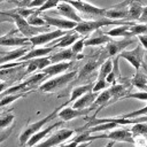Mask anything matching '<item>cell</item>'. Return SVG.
Instances as JSON below:
<instances>
[{
  "mask_svg": "<svg viewBox=\"0 0 147 147\" xmlns=\"http://www.w3.org/2000/svg\"><path fill=\"white\" fill-rule=\"evenodd\" d=\"M125 24L132 25L133 22L123 21V20H111V18L102 16V17H99V18L93 20V21H82L80 23H77V25L74 30L77 33H79L80 36H85V34H88L91 32L98 31L100 28H103L107 25H125Z\"/></svg>",
  "mask_w": 147,
  "mask_h": 147,
  "instance_id": "1",
  "label": "cell"
},
{
  "mask_svg": "<svg viewBox=\"0 0 147 147\" xmlns=\"http://www.w3.org/2000/svg\"><path fill=\"white\" fill-rule=\"evenodd\" d=\"M68 103H69V101H67V102L62 103L61 106L56 107V108H55L51 114H48L46 117L41 118L40 121H37V122H34V123L29 124V125L23 130V132L20 134V138H18L20 144H21V145H25V144L28 142V140H29V139H30V138H31L36 132H38L39 130H41V129H42V126H44V125H46L47 123H49L52 119H54L55 117H57V113H59L63 107H65Z\"/></svg>",
  "mask_w": 147,
  "mask_h": 147,
  "instance_id": "2",
  "label": "cell"
},
{
  "mask_svg": "<svg viewBox=\"0 0 147 147\" xmlns=\"http://www.w3.org/2000/svg\"><path fill=\"white\" fill-rule=\"evenodd\" d=\"M78 74L77 70H74L71 72H67L60 76H56L54 78H51L46 82H44L40 86H39V91L44 92V93H53L54 91L65 86L67 84H69Z\"/></svg>",
  "mask_w": 147,
  "mask_h": 147,
  "instance_id": "3",
  "label": "cell"
},
{
  "mask_svg": "<svg viewBox=\"0 0 147 147\" xmlns=\"http://www.w3.org/2000/svg\"><path fill=\"white\" fill-rule=\"evenodd\" d=\"M0 15H5V16H8L11 18V21L15 23L17 30L26 38H30V37H33L36 34H39L42 32L41 28H38V26H32L28 23V21L22 17L21 15H18L16 11H8V13H0Z\"/></svg>",
  "mask_w": 147,
  "mask_h": 147,
  "instance_id": "4",
  "label": "cell"
},
{
  "mask_svg": "<svg viewBox=\"0 0 147 147\" xmlns=\"http://www.w3.org/2000/svg\"><path fill=\"white\" fill-rule=\"evenodd\" d=\"M75 132H76V130L61 129V130L56 131L54 134H52L49 138H47L46 140H44L42 142L36 144L32 147H54L56 145H60V144L64 142L65 140H69L75 134Z\"/></svg>",
  "mask_w": 147,
  "mask_h": 147,
  "instance_id": "5",
  "label": "cell"
},
{
  "mask_svg": "<svg viewBox=\"0 0 147 147\" xmlns=\"http://www.w3.org/2000/svg\"><path fill=\"white\" fill-rule=\"evenodd\" d=\"M65 1L69 2L79 13H83L86 15H92V16H99V17L105 16L106 8L96 7L85 0H65Z\"/></svg>",
  "mask_w": 147,
  "mask_h": 147,
  "instance_id": "6",
  "label": "cell"
},
{
  "mask_svg": "<svg viewBox=\"0 0 147 147\" xmlns=\"http://www.w3.org/2000/svg\"><path fill=\"white\" fill-rule=\"evenodd\" d=\"M68 31L64 30H59L56 29L55 31H49V32H41L39 34H36L33 37L29 38V42L31 44V47H37V46H42L46 44H49L52 40L59 39L63 36H65Z\"/></svg>",
  "mask_w": 147,
  "mask_h": 147,
  "instance_id": "7",
  "label": "cell"
},
{
  "mask_svg": "<svg viewBox=\"0 0 147 147\" xmlns=\"http://www.w3.org/2000/svg\"><path fill=\"white\" fill-rule=\"evenodd\" d=\"M144 55H145V49L142 48V46H137L131 51H122L121 53H118L117 56L126 60L138 71L142 64Z\"/></svg>",
  "mask_w": 147,
  "mask_h": 147,
  "instance_id": "8",
  "label": "cell"
},
{
  "mask_svg": "<svg viewBox=\"0 0 147 147\" xmlns=\"http://www.w3.org/2000/svg\"><path fill=\"white\" fill-rule=\"evenodd\" d=\"M99 138H107L109 140H113L115 142H130V144H134V137L131 132V130L127 129H118V130H114L111 132H109L108 134H100V136H94V139H99Z\"/></svg>",
  "mask_w": 147,
  "mask_h": 147,
  "instance_id": "9",
  "label": "cell"
},
{
  "mask_svg": "<svg viewBox=\"0 0 147 147\" xmlns=\"http://www.w3.org/2000/svg\"><path fill=\"white\" fill-rule=\"evenodd\" d=\"M127 3H129V0H125L118 5L113 6L111 8H106L105 17H108L111 20L127 21Z\"/></svg>",
  "mask_w": 147,
  "mask_h": 147,
  "instance_id": "10",
  "label": "cell"
},
{
  "mask_svg": "<svg viewBox=\"0 0 147 147\" xmlns=\"http://www.w3.org/2000/svg\"><path fill=\"white\" fill-rule=\"evenodd\" d=\"M42 18L45 20V22L47 23L48 26H55L59 30H64V31H69V30H74L77 25L76 22L67 20V18H59V17H53L49 15H42Z\"/></svg>",
  "mask_w": 147,
  "mask_h": 147,
  "instance_id": "11",
  "label": "cell"
},
{
  "mask_svg": "<svg viewBox=\"0 0 147 147\" xmlns=\"http://www.w3.org/2000/svg\"><path fill=\"white\" fill-rule=\"evenodd\" d=\"M93 107H88V108H84V109H75L72 107H63L59 113H57V117L61 118V121L63 122H67V121H70V119H75L77 117H80V116H85L87 115L91 110H92Z\"/></svg>",
  "mask_w": 147,
  "mask_h": 147,
  "instance_id": "12",
  "label": "cell"
},
{
  "mask_svg": "<svg viewBox=\"0 0 147 147\" xmlns=\"http://www.w3.org/2000/svg\"><path fill=\"white\" fill-rule=\"evenodd\" d=\"M56 11L63 16L64 18L67 20H70V21H74L76 23H80L83 21V18L78 15V11L67 1H62L60 2L57 6H56Z\"/></svg>",
  "mask_w": 147,
  "mask_h": 147,
  "instance_id": "13",
  "label": "cell"
},
{
  "mask_svg": "<svg viewBox=\"0 0 147 147\" xmlns=\"http://www.w3.org/2000/svg\"><path fill=\"white\" fill-rule=\"evenodd\" d=\"M15 31H11L5 36L0 37V46L5 47H26L29 38L26 37H16L14 36Z\"/></svg>",
  "mask_w": 147,
  "mask_h": 147,
  "instance_id": "14",
  "label": "cell"
},
{
  "mask_svg": "<svg viewBox=\"0 0 147 147\" xmlns=\"http://www.w3.org/2000/svg\"><path fill=\"white\" fill-rule=\"evenodd\" d=\"M131 44H133V39H131V38H125L124 40H121V41H111L110 40L108 44H106V52L108 53L109 56L118 55V53L124 51L125 47Z\"/></svg>",
  "mask_w": 147,
  "mask_h": 147,
  "instance_id": "15",
  "label": "cell"
},
{
  "mask_svg": "<svg viewBox=\"0 0 147 147\" xmlns=\"http://www.w3.org/2000/svg\"><path fill=\"white\" fill-rule=\"evenodd\" d=\"M63 124V121H60V122H56V123H54V124H52V125H49V126H47L46 129H41V130H39L38 132H36L29 140H28V142L25 144L28 147H32V146H34L36 144H38L40 140H42L51 131H53L54 129H56V127H59V126H61Z\"/></svg>",
  "mask_w": 147,
  "mask_h": 147,
  "instance_id": "16",
  "label": "cell"
},
{
  "mask_svg": "<svg viewBox=\"0 0 147 147\" xmlns=\"http://www.w3.org/2000/svg\"><path fill=\"white\" fill-rule=\"evenodd\" d=\"M55 49L54 46H49V47H33L31 51H28L26 54H24L18 62H23V61H28L34 57H41V56H47L48 54H51L53 51Z\"/></svg>",
  "mask_w": 147,
  "mask_h": 147,
  "instance_id": "17",
  "label": "cell"
},
{
  "mask_svg": "<svg viewBox=\"0 0 147 147\" xmlns=\"http://www.w3.org/2000/svg\"><path fill=\"white\" fill-rule=\"evenodd\" d=\"M49 64H51V61L48 56H41V57H34V59L28 60V68L25 74H32L36 70H42Z\"/></svg>",
  "mask_w": 147,
  "mask_h": 147,
  "instance_id": "18",
  "label": "cell"
},
{
  "mask_svg": "<svg viewBox=\"0 0 147 147\" xmlns=\"http://www.w3.org/2000/svg\"><path fill=\"white\" fill-rule=\"evenodd\" d=\"M26 53H28V47H18L10 52L0 53V64L8 63V62H11L15 60H20Z\"/></svg>",
  "mask_w": 147,
  "mask_h": 147,
  "instance_id": "19",
  "label": "cell"
},
{
  "mask_svg": "<svg viewBox=\"0 0 147 147\" xmlns=\"http://www.w3.org/2000/svg\"><path fill=\"white\" fill-rule=\"evenodd\" d=\"M70 65H71V62H68V61L51 63L49 65H47L46 68L42 69V72L46 74V76H55V75L62 74L65 70H68L70 68Z\"/></svg>",
  "mask_w": 147,
  "mask_h": 147,
  "instance_id": "20",
  "label": "cell"
},
{
  "mask_svg": "<svg viewBox=\"0 0 147 147\" xmlns=\"http://www.w3.org/2000/svg\"><path fill=\"white\" fill-rule=\"evenodd\" d=\"M144 6L141 5L140 1L138 0H129L127 3V21L133 22V21H138L141 11H142Z\"/></svg>",
  "mask_w": 147,
  "mask_h": 147,
  "instance_id": "21",
  "label": "cell"
},
{
  "mask_svg": "<svg viewBox=\"0 0 147 147\" xmlns=\"http://www.w3.org/2000/svg\"><path fill=\"white\" fill-rule=\"evenodd\" d=\"M96 95H98V93H94V92H92V91L85 93L84 95H82L80 98H78V99L74 102L72 108H75V109H84V108L91 107V106L93 105V102H94Z\"/></svg>",
  "mask_w": 147,
  "mask_h": 147,
  "instance_id": "22",
  "label": "cell"
},
{
  "mask_svg": "<svg viewBox=\"0 0 147 147\" xmlns=\"http://www.w3.org/2000/svg\"><path fill=\"white\" fill-rule=\"evenodd\" d=\"M51 63H57V62H63V61H71L72 59L76 57V54L71 51V48H62L61 51L52 54L48 56Z\"/></svg>",
  "mask_w": 147,
  "mask_h": 147,
  "instance_id": "23",
  "label": "cell"
},
{
  "mask_svg": "<svg viewBox=\"0 0 147 147\" xmlns=\"http://www.w3.org/2000/svg\"><path fill=\"white\" fill-rule=\"evenodd\" d=\"M101 63V57H93V59H90L85 64L84 67L80 69L79 74H78V79H83L85 78L86 76H88L90 74H92L98 67L99 64Z\"/></svg>",
  "mask_w": 147,
  "mask_h": 147,
  "instance_id": "24",
  "label": "cell"
},
{
  "mask_svg": "<svg viewBox=\"0 0 147 147\" xmlns=\"http://www.w3.org/2000/svg\"><path fill=\"white\" fill-rule=\"evenodd\" d=\"M111 40V37L107 36L106 33H100L99 36H92L84 40V46H102L108 44Z\"/></svg>",
  "mask_w": 147,
  "mask_h": 147,
  "instance_id": "25",
  "label": "cell"
},
{
  "mask_svg": "<svg viewBox=\"0 0 147 147\" xmlns=\"http://www.w3.org/2000/svg\"><path fill=\"white\" fill-rule=\"evenodd\" d=\"M79 38H80V34L77 33L76 31H75V33L68 32L65 36L59 38V42L55 44L54 47H55V48H68L69 46H71V45H72L77 39H79Z\"/></svg>",
  "mask_w": 147,
  "mask_h": 147,
  "instance_id": "26",
  "label": "cell"
},
{
  "mask_svg": "<svg viewBox=\"0 0 147 147\" xmlns=\"http://www.w3.org/2000/svg\"><path fill=\"white\" fill-rule=\"evenodd\" d=\"M129 26H130V25H127V24H125V25H116V28H114V29L107 31L106 34L109 36V37H114V38H116V37H124V38L134 37V36L130 32Z\"/></svg>",
  "mask_w": 147,
  "mask_h": 147,
  "instance_id": "27",
  "label": "cell"
},
{
  "mask_svg": "<svg viewBox=\"0 0 147 147\" xmlns=\"http://www.w3.org/2000/svg\"><path fill=\"white\" fill-rule=\"evenodd\" d=\"M109 93H110V96H111L109 103L116 102L118 99H122V98L125 96L126 88L123 84H113L111 87L109 88Z\"/></svg>",
  "mask_w": 147,
  "mask_h": 147,
  "instance_id": "28",
  "label": "cell"
},
{
  "mask_svg": "<svg viewBox=\"0 0 147 147\" xmlns=\"http://www.w3.org/2000/svg\"><path fill=\"white\" fill-rule=\"evenodd\" d=\"M132 85L138 88L139 91H147V76L142 72H140L139 70L136 72V75L132 77L131 79Z\"/></svg>",
  "mask_w": 147,
  "mask_h": 147,
  "instance_id": "29",
  "label": "cell"
},
{
  "mask_svg": "<svg viewBox=\"0 0 147 147\" xmlns=\"http://www.w3.org/2000/svg\"><path fill=\"white\" fill-rule=\"evenodd\" d=\"M93 85L92 84H85V85H80V86H76L72 88L71 94H70V99H69V103L72 101H76L78 98H80L82 95H84L87 92L92 91Z\"/></svg>",
  "mask_w": 147,
  "mask_h": 147,
  "instance_id": "30",
  "label": "cell"
},
{
  "mask_svg": "<svg viewBox=\"0 0 147 147\" xmlns=\"http://www.w3.org/2000/svg\"><path fill=\"white\" fill-rule=\"evenodd\" d=\"M26 21H28V23L30 24V25H32V26H38V28H44V26H46V28H48V25H47V23L45 22V20L42 18V16H40V13H38V11H36L34 14H32V15H30L28 18H25Z\"/></svg>",
  "mask_w": 147,
  "mask_h": 147,
  "instance_id": "31",
  "label": "cell"
},
{
  "mask_svg": "<svg viewBox=\"0 0 147 147\" xmlns=\"http://www.w3.org/2000/svg\"><path fill=\"white\" fill-rule=\"evenodd\" d=\"M23 96H25V93H23V92L14 93V94H6V95L0 98V108L5 107V106H8L9 103H11V102H14V101H16V100H18Z\"/></svg>",
  "mask_w": 147,
  "mask_h": 147,
  "instance_id": "32",
  "label": "cell"
},
{
  "mask_svg": "<svg viewBox=\"0 0 147 147\" xmlns=\"http://www.w3.org/2000/svg\"><path fill=\"white\" fill-rule=\"evenodd\" d=\"M110 98H111V96H110L109 90H105V91H102L100 94L96 95V98H95V100H94L93 103H94L95 106H100V105H101V108H102V107L109 105Z\"/></svg>",
  "mask_w": 147,
  "mask_h": 147,
  "instance_id": "33",
  "label": "cell"
},
{
  "mask_svg": "<svg viewBox=\"0 0 147 147\" xmlns=\"http://www.w3.org/2000/svg\"><path fill=\"white\" fill-rule=\"evenodd\" d=\"M117 126H118V124L115 123V122H107V123H101V124H98L95 126H92V127H88V129H85V130H87L91 133H93V132H99V131H106V130H110V129H116Z\"/></svg>",
  "mask_w": 147,
  "mask_h": 147,
  "instance_id": "34",
  "label": "cell"
},
{
  "mask_svg": "<svg viewBox=\"0 0 147 147\" xmlns=\"http://www.w3.org/2000/svg\"><path fill=\"white\" fill-rule=\"evenodd\" d=\"M131 132L133 137H145L147 138V123H134L131 127Z\"/></svg>",
  "mask_w": 147,
  "mask_h": 147,
  "instance_id": "35",
  "label": "cell"
},
{
  "mask_svg": "<svg viewBox=\"0 0 147 147\" xmlns=\"http://www.w3.org/2000/svg\"><path fill=\"white\" fill-rule=\"evenodd\" d=\"M113 70V60L109 57L106 61H103L101 68H100V72L98 75V79H106L107 75Z\"/></svg>",
  "mask_w": 147,
  "mask_h": 147,
  "instance_id": "36",
  "label": "cell"
},
{
  "mask_svg": "<svg viewBox=\"0 0 147 147\" xmlns=\"http://www.w3.org/2000/svg\"><path fill=\"white\" fill-rule=\"evenodd\" d=\"M129 30L133 36L147 33V23H137V24L133 23L132 25L129 26Z\"/></svg>",
  "mask_w": 147,
  "mask_h": 147,
  "instance_id": "37",
  "label": "cell"
},
{
  "mask_svg": "<svg viewBox=\"0 0 147 147\" xmlns=\"http://www.w3.org/2000/svg\"><path fill=\"white\" fill-rule=\"evenodd\" d=\"M61 1H65V0H46V2L40 8L37 9V11L38 13H42V11H46L48 9H52V8L56 7Z\"/></svg>",
  "mask_w": 147,
  "mask_h": 147,
  "instance_id": "38",
  "label": "cell"
},
{
  "mask_svg": "<svg viewBox=\"0 0 147 147\" xmlns=\"http://www.w3.org/2000/svg\"><path fill=\"white\" fill-rule=\"evenodd\" d=\"M126 99H137L140 101H147V91H138V92H133V93H127L125 94Z\"/></svg>",
  "mask_w": 147,
  "mask_h": 147,
  "instance_id": "39",
  "label": "cell"
},
{
  "mask_svg": "<svg viewBox=\"0 0 147 147\" xmlns=\"http://www.w3.org/2000/svg\"><path fill=\"white\" fill-rule=\"evenodd\" d=\"M14 11H16V13H17L18 15H21L22 17L28 18L30 15L34 14V13L37 11V9H34V8H28V7H17V8H15Z\"/></svg>",
  "mask_w": 147,
  "mask_h": 147,
  "instance_id": "40",
  "label": "cell"
},
{
  "mask_svg": "<svg viewBox=\"0 0 147 147\" xmlns=\"http://www.w3.org/2000/svg\"><path fill=\"white\" fill-rule=\"evenodd\" d=\"M46 78V74L44 72H39V74H34L33 76H31L30 78L26 79V83H28V86H31V85H34L37 83H40L41 80H44Z\"/></svg>",
  "mask_w": 147,
  "mask_h": 147,
  "instance_id": "41",
  "label": "cell"
},
{
  "mask_svg": "<svg viewBox=\"0 0 147 147\" xmlns=\"http://www.w3.org/2000/svg\"><path fill=\"white\" fill-rule=\"evenodd\" d=\"M13 122H14V115L13 114H7V115L0 117V130L8 127Z\"/></svg>",
  "mask_w": 147,
  "mask_h": 147,
  "instance_id": "42",
  "label": "cell"
},
{
  "mask_svg": "<svg viewBox=\"0 0 147 147\" xmlns=\"http://www.w3.org/2000/svg\"><path fill=\"white\" fill-rule=\"evenodd\" d=\"M84 40L85 39H82V38H79V39H77L72 45V47H71V51L74 52V54H76V55H79L82 52H83V48L85 47L84 46Z\"/></svg>",
  "mask_w": 147,
  "mask_h": 147,
  "instance_id": "43",
  "label": "cell"
},
{
  "mask_svg": "<svg viewBox=\"0 0 147 147\" xmlns=\"http://www.w3.org/2000/svg\"><path fill=\"white\" fill-rule=\"evenodd\" d=\"M107 85H108V83L106 82V79H96V82L94 83V85L92 87V92L98 93L100 91H103L107 87Z\"/></svg>",
  "mask_w": 147,
  "mask_h": 147,
  "instance_id": "44",
  "label": "cell"
},
{
  "mask_svg": "<svg viewBox=\"0 0 147 147\" xmlns=\"http://www.w3.org/2000/svg\"><path fill=\"white\" fill-rule=\"evenodd\" d=\"M147 114V106L139 109V110H134V111H131L129 114H125L123 115L122 117L123 118H133V117H138V116H142V115H146Z\"/></svg>",
  "mask_w": 147,
  "mask_h": 147,
  "instance_id": "45",
  "label": "cell"
},
{
  "mask_svg": "<svg viewBox=\"0 0 147 147\" xmlns=\"http://www.w3.org/2000/svg\"><path fill=\"white\" fill-rule=\"evenodd\" d=\"M45 2H46V0H32L26 7L28 8H40Z\"/></svg>",
  "mask_w": 147,
  "mask_h": 147,
  "instance_id": "46",
  "label": "cell"
},
{
  "mask_svg": "<svg viewBox=\"0 0 147 147\" xmlns=\"http://www.w3.org/2000/svg\"><path fill=\"white\" fill-rule=\"evenodd\" d=\"M137 37H138V40L140 41L142 48H144L145 51H147V33L139 34V36H137Z\"/></svg>",
  "mask_w": 147,
  "mask_h": 147,
  "instance_id": "47",
  "label": "cell"
},
{
  "mask_svg": "<svg viewBox=\"0 0 147 147\" xmlns=\"http://www.w3.org/2000/svg\"><path fill=\"white\" fill-rule=\"evenodd\" d=\"M88 144L90 142H84V144H77V142H75V141H70V142H68V144H65V145H62L61 147H87L88 146Z\"/></svg>",
  "mask_w": 147,
  "mask_h": 147,
  "instance_id": "48",
  "label": "cell"
},
{
  "mask_svg": "<svg viewBox=\"0 0 147 147\" xmlns=\"http://www.w3.org/2000/svg\"><path fill=\"white\" fill-rule=\"evenodd\" d=\"M15 68L16 67H14V68H7V69H0V78L6 77V76L10 75L11 72H14L15 71Z\"/></svg>",
  "mask_w": 147,
  "mask_h": 147,
  "instance_id": "49",
  "label": "cell"
},
{
  "mask_svg": "<svg viewBox=\"0 0 147 147\" xmlns=\"http://www.w3.org/2000/svg\"><path fill=\"white\" fill-rule=\"evenodd\" d=\"M140 23H147V6H145L142 8V11H141V15L138 20Z\"/></svg>",
  "mask_w": 147,
  "mask_h": 147,
  "instance_id": "50",
  "label": "cell"
},
{
  "mask_svg": "<svg viewBox=\"0 0 147 147\" xmlns=\"http://www.w3.org/2000/svg\"><path fill=\"white\" fill-rule=\"evenodd\" d=\"M10 134H11V129H8L6 132H3L2 134H0V144H2V142H3Z\"/></svg>",
  "mask_w": 147,
  "mask_h": 147,
  "instance_id": "51",
  "label": "cell"
},
{
  "mask_svg": "<svg viewBox=\"0 0 147 147\" xmlns=\"http://www.w3.org/2000/svg\"><path fill=\"white\" fill-rule=\"evenodd\" d=\"M31 1H32V0H22V1L17 2V6H18V7H26Z\"/></svg>",
  "mask_w": 147,
  "mask_h": 147,
  "instance_id": "52",
  "label": "cell"
},
{
  "mask_svg": "<svg viewBox=\"0 0 147 147\" xmlns=\"http://www.w3.org/2000/svg\"><path fill=\"white\" fill-rule=\"evenodd\" d=\"M6 87H7V84L6 83H0V93L3 92L6 90Z\"/></svg>",
  "mask_w": 147,
  "mask_h": 147,
  "instance_id": "53",
  "label": "cell"
},
{
  "mask_svg": "<svg viewBox=\"0 0 147 147\" xmlns=\"http://www.w3.org/2000/svg\"><path fill=\"white\" fill-rule=\"evenodd\" d=\"M114 145H115V141H113V140H110V141H109V142H108V144H107V145H106L105 147H113Z\"/></svg>",
  "mask_w": 147,
  "mask_h": 147,
  "instance_id": "54",
  "label": "cell"
},
{
  "mask_svg": "<svg viewBox=\"0 0 147 147\" xmlns=\"http://www.w3.org/2000/svg\"><path fill=\"white\" fill-rule=\"evenodd\" d=\"M5 1H10V2H16V3H17L16 0H0V3H1V2H5Z\"/></svg>",
  "mask_w": 147,
  "mask_h": 147,
  "instance_id": "55",
  "label": "cell"
},
{
  "mask_svg": "<svg viewBox=\"0 0 147 147\" xmlns=\"http://www.w3.org/2000/svg\"><path fill=\"white\" fill-rule=\"evenodd\" d=\"M146 147H147V146H146Z\"/></svg>",
  "mask_w": 147,
  "mask_h": 147,
  "instance_id": "56",
  "label": "cell"
}]
</instances>
